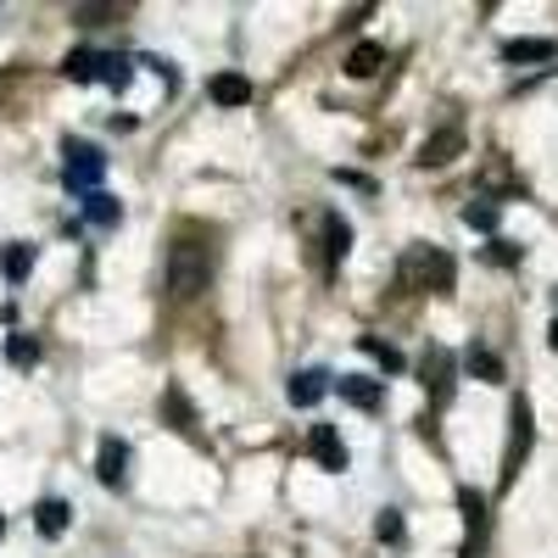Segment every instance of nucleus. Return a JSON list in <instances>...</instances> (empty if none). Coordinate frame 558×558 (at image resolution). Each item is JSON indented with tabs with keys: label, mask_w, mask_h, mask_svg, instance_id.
Listing matches in <instances>:
<instances>
[{
	"label": "nucleus",
	"mask_w": 558,
	"mask_h": 558,
	"mask_svg": "<svg viewBox=\"0 0 558 558\" xmlns=\"http://www.w3.org/2000/svg\"><path fill=\"white\" fill-rule=\"evenodd\" d=\"M531 441H536V418H531V402H525V397H514V441H508V452H502V486H514V475L525 470Z\"/></svg>",
	"instance_id": "5"
},
{
	"label": "nucleus",
	"mask_w": 558,
	"mask_h": 558,
	"mask_svg": "<svg viewBox=\"0 0 558 558\" xmlns=\"http://www.w3.org/2000/svg\"><path fill=\"white\" fill-rule=\"evenodd\" d=\"M558 45L553 39H508L502 45V62H553Z\"/></svg>",
	"instance_id": "14"
},
{
	"label": "nucleus",
	"mask_w": 558,
	"mask_h": 558,
	"mask_svg": "<svg viewBox=\"0 0 558 558\" xmlns=\"http://www.w3.org/2000/svg\"><path fill=\"white\" fill-rule=\"evenodd\" d=\"M68 514H73V508H68L62 497H51V502H39V514H34L39 536H62V531H68Z\"/></svg>",
	"instance_id": "16"
},
{
	"label": "nucleus",
	"mask_w": 558,
	"mask_h": 558,
	"mask_svg": "<svg viewBox=\"0 0 558 558\" xmlns=\"http://www.w3.org/2000/svg\"><path fill=\"white\" fill-rule=\"evenodd\" d=\"M463 218H470L475 229H492V207H470V213H463Z\"/></svg>",
	"instance_id": "22"
},
{
	"label": "nucleus",
	"mask_w": 558,
	"mask_h": 558,
	"mask_svg": "<svg viewBox=\"0 0 558 558\" xmlns=\"http://www.w3.org/2000/svg\"><path fill=\"white\" fill-rule=\"evenodd\" d=\"M62 179H68V191L96 196V184L107 179L101 146H89V140H62Z\"/></svg>",
	"instance_id": "3"
},
{
	"label": "nucleus",
	"mask_w": 558,
	"mask_h": 558,
	"mask_svg": "<svg viewBox=\"0 0 558 558\" xmlns=\"http://www.w3.org/2000/svg\"><path fill=\"white\" fill-rule=\"evenodd\" d=\"M62 73H68V78H78V84L101 78V84L123 89V84H129V57H118V51H73V57L62 62Z\"/></svg>",
	"instance_id": "4"
},
{
	"label": "nucleus",
	"mask_w": 558,
	"mask_h": 558,
	"mask_svg": "<svg viewBox=\"0 0 558 558\" xmlns=\"http://www.w3.org/2000/svg\"><path fill=\"white\" fill-rule=\"evenodd\" d=\"M336 386V375L330 368H296L291 375V402L296 408H313V402H324V391Z\"/></svg>",
	"instance_id": "7"
},
{
	"label": "nucleus",
	"mask_w": 558,
	"mask_h": 558,
	"mask_svg": "<svg viewBox=\"0 0 558 558\" xmlns=\"http://www.w3.org/2000/svg\"><path fill=\"white\" fill-rule=\"evenodd\" d=\"M207 96H213L218 107H246V101H252V78H246V73H218V78L207 84Z\"/></svg>",
	"instance_id": "12"
},
{
	"label": "nucleus",
	"mask_w": 558,
	"mask_h": 558,
	"mask_svg": "<svg viewBox=\"0 0 558 558\" xmlns=\"http://www.w3.org/2000/svg\"><path fill=\"white\" fill-rule=\"evenodd\" d=\"M463 151V123H441L425 146H418V168H447Z\"/></svg>",
	"instance_id": "6"
},
{
	"label": "nucleus",
	"mask_w": 558,
	"mask_h": 558,
	"mask_svg": "<svg viewBox=\"0 0 558 558\" xmlns=\"http://www.w3.org/2000/svg\"><path fill=\"white\" fill-rule=\"evenodd\" d=\"M84 218H89V223H107V229H112V223H118V202H112L107 191L84 196Z\"/></svg>",
	"instance_id": "18"
},
{
	"label": "nucleus",
	"mask_w": 558,
	"mask_h": 558,
	"mask_svg": "<svg viewBox=\"0 0 558 558\" xmlns=\"http://www.w3.org/2000/svg\"><path fill=\"white\" fill-rule=\"evenodd\" d=\"M380 536H386V542H402V520H397V508H386V514H380Z\"/></svg>",
	"instance_id": "21"
},
{
	"label": "nucleus",
	"mask_w": 558,
	"mask_h": 558,
	"mask_svg": "<svg viewBox=\"0 0 558 558\" xmlns=\"http://www.w3.org/2000/svg\"><path fill=\"white\" fill-rule=\"evenodd\" d=\"M0 531H7V520H0Z\"/></svg>",
	"instance_id": "25"
},
{
	"label": "nucleus",
	"mask_w": 558,
	"mask_h": 558,
	"mask_svg": "<svg viewBox=\"0 0 558 558\" xmlns=\"http://www.w3.org/2000/svg\"><path fill=\"white\" fill-rule=\"evenodd\" d=\"M96 475H101L107 486H123V475H129V447H123L118 436L101 441V452H96Z\"/></svg>",
	"instance_id": "10"
},
{
	"label": "nucleus",
	"mask_w": 558,
	"mask_h": 558,
	"mask_svg": "<svg viewBox=\"0 0 558 558\" xmlns=\"http://www.w3.org/2000/svg\"><path fill=\"white\" fill-rule=\"evenodd\" d=\"M12 357L17 363H34V341H12Z\"/></svg>",
	"instance_id": "23"
},
{
	"label": "nucleus",
	"mask_w": 558,
	"mask_h": 558,
	"mask_svg": "<svg viewBox=\"0 0 558 558\" xmlns=\"http://www.w3.org/2000/svg\"><path fill=\"white\" fill-rule=\"evenodd\" d=\"M162 413L173 418V430H179V436H191L196 447H207V436H202V425H196V408L184 402V391H168V397H162Z\"/></svg>",
	"instance_id": "11"
},
{
	"label": "nucleus",
	"mask_w": 558,
	"mask_h": 558,
	"mask_svg": "<svg viewBox=\"0 0 558 558\" xmlns=\"http://www.w3.org/2000/svg\"><path fill=\"white\" fill-rule=\"evenodd\" d=\"M213 268H218V257H213V246L202 235H173V246H168V296L173 302L207 296L213 291Z\"/></svg>",
	"instance_id": "1"
},
{
	"label": "nucleus",
	"mask_w": 558,
	"mask_h": 558,
	"mask_svg": "<svg viewBox=\"0 0 558 558\" xmlns=\"http://www.w3.org/2000/svg\"><path fill=\"white\" fill-rule=\"evenodd\" d=\"M397 274L408 279L413 291L447 296V291H452V279H458V263H452V252H441V246H430V241H413V246L402 252Z\"/></svg>",
	"instance_id": "2"
},
{
	"label": "nucleus",
	"mask_w": 558,
	"mask_h": 558,
	"mask_svg": "<svg viewBox=\"0 0 558 558\" xmlns=\"http://www.w3.org/2000/svg\"><path fill=\"white\" fill-rule=\"evenodd\" d=\"M307 447H313V458H318V463H324V470H330V475H341V470H347V447H341L336 425H313Z\"/></svg>",
	"instance_id": "9"
},
{
	"label": "nucleus",
	"mask_w": 558,
	"mask_h": 558,
	"mask_svg": "<svg viewBox=\"0 0 558 558\" xmlns=\"http://www.w3.org/2000/svg\"><path fill=\"white\" fill-rule=\"evenodd\" d=\"M357 347L375 357V363H386V368H402V352H391L386 341H375V336H357Z\"/></svg>",
	"instance_id": "20"
},
{
	"label": "nucleus",
	"mask_w": 558,
	"mask_h": 558,
	"mask_svg": "<svg viewBox=\"0 0 558 558\" xmlns=\"http://www.w3.org/2000/svg\"><path fill=\"white\" fill-rule=\"evenodd\" d=\"M547 341H553V347H558V318H553V330H547Z\"/></svg>",
	"instance_id": "24"
},
{
	"label": "nucleus",
	"mask_w": 558,
	"mask_h": 558,
	"mask_svg": "<svg viewBox=\"0 0 558 558\" xmlns=\"http://www.w3.org/2000/svg\"><path fill=\"white\" fill-rule=\"evenodd\" d=\"M458 508H463V520H470V542L458 547V558H475L481 553V536H486V502H481V492L463 486L458 492Z\"/></svg>",
	"instance_id": "8"
},
{
	"label": "nucleus",
	"mask_w": 558,
	"mask_h": 558,
	"mask_svg": "<svg viewBox=\"0 0 558 558\" xmlns=\"http://www.w3.org/2000/svg\"><path fill=\"white\" fill-rule=\"evenodd\" d=\"M380 62H386L380 45H357V51L347 57V73H352V78H375V73H380Z\"/></svg>",
	"instance_id": "17"
},
{
	"label": "nucleus",
	"mask_w": 558,
	"mask_h": 558,
	"mask_svg": "<svg viewBox=\"0 0 558 558\" xmlns=\"http://www.w3.org/2000/svg\"><path fill=\"white\" fill-rule=\"evenodd\" d=\"M0 268H7V279H28V268H34V252L17 241V246H7V252H0Z\"/></svg>",
	"instance_id": "19"
},
{
	"label": "nucleus",
	"mask_w": 558,
	"mask_h": 558,
	"mask_svg": "<svg viewBox=\"0 0 558 558\" xmlns=\"http://www.w3.org/2000/svg\"><path fill=\"white\" fill-rule=\"evenodd\" d=\"M463 368H470L475 380H486V386H502V363H497L486 347H470V352H463Z\"/></svg>",
	"instance_id": "15"
},
{
	"label": "nucleus",
	"mask_w": 558,
	"mask_h": 558,
	"mask_svg": "<svg viewBox=\"0 0 558 558\" xmlns=\"http://www.w3.org/2000/svg\"><path fill=\"white\" fill-rule=\"evenodd\" d=\"M341 386V397L352 402V408H380L386 402V386L375 380V375H347V380H336Z\"/></svg>",
	"instance_id": "13"
}]
</instances>
